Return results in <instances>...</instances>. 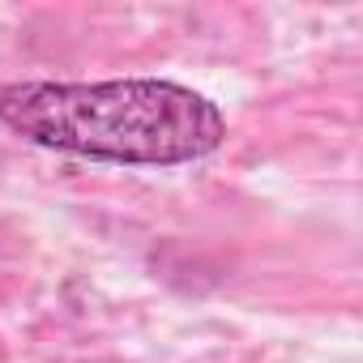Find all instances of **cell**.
Returning a JSON list of instances; mask_svg holds the SVG:
<instances>
[{"label": "cell", "mask_w": 363, "mask_h": 363, "mask_svg": "<svg viewBox=\"0 0 363 363\" xmlns=\"http://www.w3.org/2000/svg\"><path fill=\"white\" fill-rule=\"evenodd\" d=\"M0 120L35 145L133 167L197 162L227 137L206 94L158 77L18 82L0 90Z\"/></svg>", "instance_id": "6da1fadb"}]
</instances>
